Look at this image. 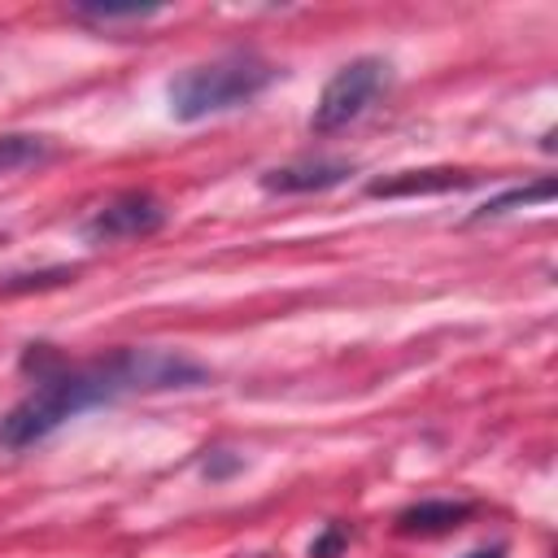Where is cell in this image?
Returning <instances> with one entry per match:
<instances>
[{"label":"cell","mask_w":558,"mask_h":558,"mask_svg":"<svg viewBox=\"0 0 558 558\" xmlns=\"http://www.w3.org/2000/svg\"><path fill=\"white\" fill-rule=\"evenodd\" d=\"M52 157V144L44 135H0V174L39 166Z\"/></svg>","instance_id":"ba28073f"},{"label":"cell","mask_w":558,"mask_h":558,"mask_svg":"<svg viewBox=\"0 0 558 558\" xmlns=\"http://www.w3.org/2000/svg\"><path fill=\"white\" fill-rule=\"evenodd\" d=\"M279 78V70L270 61H262L257 52H222L214 61L187 65L183 74L170 78V113L179 122H201L214 113H231L248 100H257L270 83Z\"/></svg>","instance_id":"7a4b0ae2"},{"label":"cell","mask_w":558,"mask_h":558,"mask_svg":"<svg viewBox=\"0 0 558 558\" xmlns=\"http://www.w3.org/2000/svg\"><path fill=\"white\" fill-rule=\"evenodd\" d=\"M466 558H506V549L493 545V549H475V554H466Z\"/></svg>","instance_id":"4fadbf2b"},{"label":"cell","mask_w":558,"mask_h":558,"mask_svg":"<svg viewBox=\"0 0 558 558\" xmlns=\"http://www.w3.org/2000/svg\"><path fill=\"white\" fill-rule=\"evenodd\" d=\"M209 371L174 349H118L87 366H57L0 418V449L17 453L52 436L65 418L109 405L131 392H166V388H196Z\"/></svg>","instance_id":"6da1fadb"},{"label":"cell","mask_w":558,"mask_h":558,"mask_svg":"<svg viewBox=\"0 0 558 558\" xmlns=\"http://www.w3.org/2000/svg\"><path fill=\"white\" fill-rule=\"evenodd\" d=\"M344 545H349V527L344 523H327L323 536L310 545V558H336Z\"/></svg>","instance_id":"8fae6325"},{"label":"cell","mask_w":558,"mask_h":558,"mask_svg":"<svg viewBox=\"0 0 558 558\" xmlns=\"http://www.w3.org/2000/svg\"><path fill=\"white\" fill-rule=\"evenodd\" d=\"M471 183H475V174L440 166V170H401L392 179H371L366 192L371 196H436V192H458Z\"/></svg>","instance_id":"8992f818"},{"label":"cell","mask_w":558,"mask_h":558,"mask_svg":"<svg viewBox=\"0 0 558 558\" xmlns=\"http://www.w3.org/2000/svg\"><path fill=\"white\" fill-rule=\"evenodd\" d=\"M554 192H558V183L545 174V179H536V183H527V187H510V192H501V196L484 201L471 218H497V214L519 209V205H545V201H554Z\"/></svg>","instance_id":"9c48e42d"},{"label":"cell","mask_w":558,"mask_h":558,"mask_svg":"<svg viewBox=\"0 0 558 558\" xmlns=\"http://www.w3.org/2000/svg\"><path fill=\"white\" fill-rule=\"evenodd\" d=\"M349 174H353L349 161H292V166H275V170H266L257 183H262V192L292 196V192H327V187L344 183Z\"/></svg>","instance_id":"5b68a950"},{"label":"cell","mask_w":558,"mask_h":558,"mask_svg":"<svg viewBox=\"0 0 558 558\" xmlns=\"http://www.w3.org/2000/svg\"><path fill=\"white\" fill-rule=\"evenodd\" d=\"M166 227V205L153 196V192H118L113 201H105L100 209H92L78 227L83 244L100 248V244H122V240H144L153 231Z\"/></svg>","instance_id":"277c9868"},{"label":"cell","mask_w":558,"mask_h":558,"mask_svg":"<svg viewBox=\"0 0 558 558\" xmlns=\"http://www.w3.org/2000/svg\"><path fill=\"white\" fill-rule=\"evenodd\" d=\"M471 519V501H414L397 514V532L405 536H440Z\"/></svg>","instance_id":"52a82bcc"},{"label":"cell","mask_w":558,"mask_h":558,"mask_svg":"<svg viewBox=\"0 0 558 558\" xmlns=\"http://www.w3.org/2000/svg\"><path fill=\"white\" fill-rule=\"evenodd\" d=\"M161 9H140V4H126V9H113V4H74V17H87V22H144V17H157Z\"/></svg>","instance_id":"30bf717a"},{"label":"cell","mask_w":558,"mask_h":558,"mask_svg":"<svg viewBox=\"0 0 558 558\" xmlns=\"http://www.w3.org/2000/svg\"><path fill=\"white\" fill-rule=\"evenodd\" d=\"M74 270L70 266H57V270H44V275H22V279H9L4 292H26V288H48V283H65Z\"/></svg>","instance_id":"7c38bea8"},{"label":"cell","mask_w":558,"mask_h":558,"mask_svg":"<svg viewBox=\"0 0 558 558\" xmlns=\"http://www.w3.org/2000/svg\"><path fill=\"white\" fill-rule=\"evenodd\" d=\"M384 83H388V61L384 57H353V61H344L327 78V87L318 92V105L310 113V131L327 135V131L349 126L353 118H362L375 105Z\"/></svg>","instance_id":"3957f363"}]
</instances>
